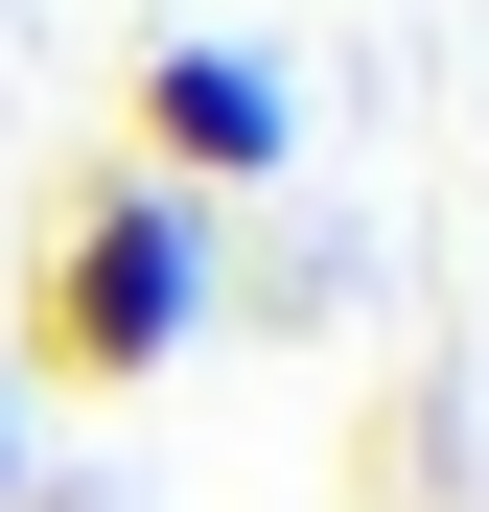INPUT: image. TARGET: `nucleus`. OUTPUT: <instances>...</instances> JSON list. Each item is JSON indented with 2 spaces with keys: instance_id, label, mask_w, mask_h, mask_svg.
<instances>
[{
  "instance_id": "nucleus-1",
  "label": "nucleus",
  "mask_w": 489,
  "mask_h": 512,
  "mask_svg": "<svg viewBox=\"0 0 489 512\" xmlns=\"http://www.w3.org/2000/svg\"><path fill=\"white\" fill-rule=\"evenodd\" d=\"M187 326H210V210L94 163L47 210V256H24V373L47 396H140V373H187Z\"/></svg>"
},
{
  "instance_id": "nucleus-2",
  "label": "nucleus",
  "mask_w": 489,
  "mask_h": 512,
  "mask_svg": "<svg viewBox=\"0 0 489 512\" xmlns=\"http://www.w3.org/2000/svg\"><path fill=\"white\" fill-rule=\"evenodd\" d=\"M280 163H303V94H280V70L257 47H140V187H280Z\"/></svg>"
},
{
  "instance_id": "nucleus-3",
  "label": "nucleus",
  "mask_w": 489,
  "mask_h": 512,
  "mask_svg": "<svg viewBox=\"0 0 489 512\" xmlns=\"http://www.w3.org/2000/svg\"><path fill=\"white\" fill-rule=\"evenodd\" d=\"M0 466H24V373H0Z\"/></svg>"
}]
</instances>
